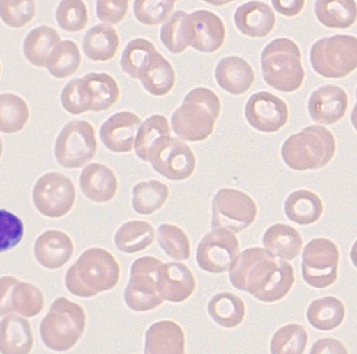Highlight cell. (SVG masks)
I'll list each match as a JSON object with an SVG mask.
<instances>
[{
	"instance_id": "6da1fadb",
	"label": "cell",
	"mask_w": 357,
	"mask_h": 354,
	"mask_svg": "<svg viewBox=\"0 0 357 354\" xmlns=\"http://www.w3.org/2000/svg\"><path fill=\"white\" fill-rule=\"evenodd\" d=\"M229 277L234 288L265 302L282 299L294 282L292 266L261 247H251L238 254L229 268Z\"/></svg>"
},
{
	"instance_id": "7a4b0ae2",
	"label": "cell",
	"mask_w": 357,
	"mask_h": 354,
	"mask_svg": "<svg viewBox=\"0 0 357 354\" xmlns=\"http://www.w3.org/2000/svg\"><path fill=\"white\" fill-rule=\"evenodd\" d=\"M119 273V263L111 253L101 248H91L68 270L65 283L72 294L91 297L116 286Z\"/></svg>"
},
{
	"instance_id": "3957f363",
	"label": "cell",
	"mask_w": 357,
	"mask_h": 354,
	"mask_svg": "<svg viewBox=\"0 0 357 354\" xmlns=\"http://www.w3.org/2000/svg\"><path fill=\"white\" fill-rule=\"evenodd\" d=\"M220 112V101L216 94L206 87H197L187 94L172 114L171 126L183 140L202 141L212 133Z\"/></svg>"
},
{
	"instance_id": "277c9868",
	"label": "cell",
	"mask_w": 357,
	"mask_h": 354,
	"mask_svg": "<svg viewBox=\"0 0 357 354\" xmlns=\"http://www.w3.org/2000/svg\"><path fill=\"white\" fill-rule=\"evenodd\" d=\"M335 148V138L328 129L312 125L289 136L282 146L281 155L290 168L304 171L326 165Z\"/></svg>"
},
{
	"instance_id": "5b68a950",
	"label": "cell",
	"mask_w": 357,
	"mask_h": 354,
	"mask_svg": "<svg viewBox=\"0 0 357 354\" xmlns=\"http://www.w3.org/2000/svg\"><path fill=\"white\" fill-rule=\"evenodd\" d=\"M261 64L264 80L276 90L289 93L301 86L305 73L293 40L281 38L270 42L262 51Z\"/></svg>"
},
{
	"instance_id": "8992f818",
	"label": "cell",
	"mask_w": 357,
	"mask_h": 354,
	"mask_svg": "<svg viewBox=\"0 0 357 354\" xmlns=\"http://www.w3.org/2000/svg\"><path fill=\"white\" fill-rule=\"evenodd\" d=\"M85 325L86 315L82 307L61 297L52 303L43 319L40 326V336L49 348L66 351L77 342Z\"/></svg>"
},
{
	"instance_id": "52a82bcc",
	"label": "cell",
	"mask_w": 357,
	"mask_h": 354,
	"mask_svg": "<svg viewBox=\"0 0 357 354\" xmlns=\"http://www.w3.org/2000/svg\"><path fill=\"white\" fill-rule=\"evenodd\" d=\"M313 69L325 78L345 77L357 66V40L354 36L336 34L316 41L310 52Z\"/></svg>"
},
{
	"instance_id": "ba28073f",
	"label": "cell",
	"mask_w": 357,
	"mask_h": 354,
	"mask_svg": "<svg viewBox=\"0 0 357 354\" xmlns=\"http://www.w3.org/2000/svg\"><path fill=\"white\" fill-rule=\"evenodd\" d=\"M97 142L93 126L85 120L67 123L55 142L58 163L66 168L82 167L95 156Z\"/></svg>"
},
{
	"instance_id": "9c48e42d",
	"label": "cell",
	"mask_w": 357,
	"mask_h": 354,
	"mask_svg": "<svg viewBox=\"0 0 357 354\" xmlns=\"http://www.w3.org/2000/svg\"><path fill=\"white\" fill-rule=\"evenodd\" d=\"M257 211L254 200L245 193L220 189L212 201L211 227L238 233L252 223Z\"/></svg>"
},
{
	"instance_id": "30bf717a",
	"label": "cell",
	"mask_w": 357,
	"mask_h": 354,
	"mask_svg": "<svg viewBox=\"0 0 357 354\" xmlns=\"http://www.w3.org/2000/svg\"><path fill=\"white\" fill-rule=\"evenodd\" d=\"M162 263L160 260L152 256H144L134 261L123 293L125 302L130 309L146 311L163 302L156 287L157 271Z\"/></svg>"
},
{
	"instance_id": "8fae6325",
	"label": "cell",
	"mask_w": 357,
	"mask_h": 354,
	"mask_svg": "<svg viewBox=\"0 0 357 354\" xmlns=\"http://www.w3.org/2000/svg\"><path fill=\"white\" fill-rule=\"evenodd\" d=\"M339 256L337 246L330 239L315 238L310 241L302 254L304 281L317 288L332 285L337 277Z\"/></svg>"
},
{
	"instance_id": "7c38bea8",
	"label": "cell",
	"mask_w": 357,
	"mask_h": 354,
	"mask_svg": "<svg viewBox=\"0 0 357 354\" xmlns=\"http://www.w3.org/2000/svg\"><path fill=\"white\" fill-rule=\"evenodd\" d=\"M149 161L158 173L172 181L188 178L196 165V158L190 147L170 135L159 139L153 145Z\"/></svg>"
},
{
	"instance_id": "4fadbf2b",
	"label": "cell",
	"mask_w": 357,
	"mask_h": 354,
	"mask_svg": "<svg viewBox=\"0 0 357 354\" xmlns=\"http://www.w3.org/2000/svg\"><path fill=\"white\" fill-rule=\"evenodd\" d=\"M33 200L42 214L59 218L66 214L75 202V186L72 181L61 173H47L35 184Z\"/></svg>"
},
{
	"instance_id": "5bb4252c",
	"label": "cell",
	"mask_w": 357,
	"mask_h": 354,
	"mask_svg": "<svg viewBox=\"0 0 357 354\" xmlns=\"http://www.w3.org/2000/svg\"><path fill=\"white\" fill-rule=\"evenodd\" d=\"M238 253V241L233 233L224 228H213L199 243L196 260L202 270L220 274L230 268Z\"/></svg>"
},
{
	"instance_id": "9a60e30c",
	"label": "cell",
	"mask_w": 357,
	"mask_h": 354,
	"mask_svg": "<svg viewBox=\"0 0 357 354\" xmlns=\"http://www.w3.org/2000/svg\"><path fill=\"white\" fill-rule=\"evenodd\" d=\"M245 116L254 128L273 133L287 123L289 111L286 103L281 98L268 91H259L248 100Z\"/></svg>"
},
{
	"instance_id": "2e32d148",
	"label": "cell",
	"mask_w": 357,
	"mask_h": 354,
	"mask_svg": "<svg viewBox=\"0 0 357 354\" xmlns=\"http://www.w3.org/2000/svg\"><path fill=\"white\" fill-rule=\"evenodd\" d=\"M157 290L161 298L172 302L188 299L195 288V280L189 268L183 263H162L158 268Z\"/></svg>"
},
{
	"instance_id": "e0dca14e",
	"label": "cell",
	"mask_w": 357,
	"mask_h": 354,
	"mask_svg": "<svg viewBox=\"0 0 357 354\" xmlns=\"http://www.w3.org/2000/svg\"><path fill=\"white\" fill-rule=\"evenodd\" d=\"M140 124V118L131 112L115 113L102 124L99 133L100 140L112 152H130Z\"/></svg>"
},
{
	"instance_id": "ac0fdd59",
	"label": "cell",
	"mask_w": 357,
	"mask_h": 354,
	"mask_svg": "<svg viewBox=\"0 0 357 354\" xmlns=\"http://www.w3.org/2000/svg\"><path fill=\"white\" fill-rule=\"evenodd\" d=\"M347 105L346 92L338 86L327 84L312 92L308 100L307 108L315 122L332 124L344 117Z\"/></svg>"
},
{
	"instance_id": "d6986e66",
	"label": "cell",
	"mask_w": 357,
	"mask_h": 354,
	"mask_svg": "<svg viewBox=\"0 0 357 354\" xmlns=\"http://www.w3.org/2000/svg\"><path fill=\"white\" fill-rule=\"evenodd\" d=\"M188 15L191 25L190 45L207 53L218 50L225 36V29L221 19L206 10H197Z\"/></svg>"
},
{
	"instance_id": "ffe728a7",
	"label": "cell",
	"mask_w": 357,
	"mask_h": 354,
	"mask_svg": "<svg viewBox=\"0 0 357 354\" xmlns=\"http://www.w3.org/2000/svg\"><path fill=\"white\" fill-rule=\"evenodd\" d=\"M234 19L240 32L252 38L266 36L275 24L271 8L259 1H248L238 6Z\"/></svg>"
},
{
	"instance_id": "44dd1931",
	"label": "cell",
	"mask_w": 357,
	"mask_h": 354,
	"mask_svg": "<svg viewBox=\"0 0 357 354\" xmlns=\"http://www.w3.org/2000/svg\"><path fill=\"white\" fill-rule=\"evenodd\" d=\"M79 185L86 198L96 202L103 203L115 196L118 180L114 172L107 166L92 163L82 170Z\"/></svg>"
},
{
	"instance_id": "7402d4cb",
	"label": "cell",
	"mask_w": 357,
	"mask_h": 354,
	"mask_svg": "<svg viewBox=\"0 0 357 354\" xmlns=\"http://www.w3.org/2000/svg\"><path fill=\"white\" fill-rule=\"evenodd\" d=\"M185 334L174 321L162 320L152 324L145 335L146 354H183Z\"/></svg>"
},
{
	"instance_id": "603a6c76",
	"label": "cell",
	"mask_w": 357,
	"mask_h": 354,
	"mask_svg": "<svg viewBox=\"0 0 357 354\" xmlns=\"http://www.w3.org/2000/svg\"><path fill=\"white\" fill-rule=\"evenodd\" d=\"M73 252L71 239L60 230L45 231L37 238L34 245L36 259L48 269L61 267L69 260Z\"/></svg>"
},
{
	"instance_id": "cb8c5ba5",
	"label": "cell",
	"mask_w": 357,
	"mask_h": 354,
	"mask_svg": "<svg viewBox=\"0 0 357 354\" xmlns=\"http://www.w3.org/2000/svg\"><path fill=\"white\" fill-rule=\"evenodd\" d=\"M215 76L220 87L234 95L247 91L255 80L251 66L238 56H229L220 60Z\"/></svg>"
},
{
	"instance_id": "d4e9b609",
	"label": "cell",
	"mask_w": 357,
	"mask_h": 354,
	"mask_svg": "<svg viewBox=\"0 0 357 354\" xmlns=\"http://www.w3.org/2000/svg\"><path fill=\"white\" fill-rule=\"evenodd\" d=\"M137 78L151 94L163 96L174 86L175 73L170 63L155 50L144 61Z\"/></svg>"
},
{
	"instance_id": "484cf974",
	"label": "cell",
	"mask_w": 357,
	"mask_h": 354,
	"mask_svg": "<svg viewBox=\"0 0 357 354\" xmlns=\"http://www.w3.org/2000/svg\"><path fill=\"white\" fill-rule=\"evenodd\" d=\"M31 326L27 320L10 314L0 322V352L4 354H26L33 346Z\"/></svg>"
},
{
	"instance_id": "4316f807",
	"label": "cell",
	"mask_w": 357,
	"mask_h": 354,
	"mask_svg": "<svg viewBox=\"0 0 357 354\" xmlns=\"http://www.w3.org/2000/svg\"><path fill=\"white\" fill-rule=\"evenodd\" d=\"M263 245L275 256L282 260L295 258L302 248L303 239L294 228L287 224L276 223L266 230Z\"/></svg>"
},
{
	"instance_id": "83f0119b",
	"label": "cell",
	"mask_w": 357,
	"mask_h": 354,
	"mask_svg": "<svg viewBox=\"0 0 357 354\" xmlns=\"http://www.w3.org/2000/svg\"><path fill=\"white\" fill-rule=\"evenodd\" d=\"M90 110H106L119 97V89L116 80L105 73H89L82 78Z\"/></svg>"
},
{
	"instance_id": "f1b7e54d",
	"label": "cell",
	"mask_w": 357,
	"mask_h": 354,
	"mask_svg": "<svg viewBox=\"0 0 357 354\" xmlns=\"http://www.w3.org/2000/svg\"><path fill=\"white\" fill-rule=\"evenodd\" d=\"M284 210L290 221L299 225H308L319 220L324 207L316 193L300 189L289 194L285 200Z\"/></svg>"
},
{
	"instance_id": "f546056e",
	"label": "cell",
	"mask_w": 357,
	"mask_h": 354,
	"mask_svg": "<svg viewBox=\"0 0 357 354\" xmlns=\"http://www.w3.org/2000/svg\"><path fill=\"white\" fill-rule=\"evenodd\" d=\"M119 43L116 30L107 24H100L92 27L86 33L82 48L90 59L107 61L114 57Z\"/></svg>"
},
{
	"instance_id": "4dcf8cb0",
	"label": "cell",
	"mask_w": 357,
	"mask_h": 354,
	"mask_svg": "<svg viewBox=\"0 0 357 354\" xmlns=\"http://www.w3.org/2000/svg\"><path fill=\"white\" fill-rule=\"evenodd\" d=\"M208 312L219 325L233 328L243 319L245 307L241 297L231 292H222L212 297L208 304Z\"/></svg>"
},
{
	"instance_id": "1f68e13d",
	"label": "cell",
	"mask_w": 357,
	"mask_h": 354,
	"mask_svg": "<svg viewBox=\"0 0 357 354\" xmlns=\"http://www.w3.org/2000/svg\"><path fill=\"white\" fill-rule=\"evenodd\" d=\"M155 231L147 221H129L116 231L114 242L118 249L126 253H134L144 250L153 242Z\"/></svg>"
},
{
	"instance_id": "d6a6232c",
	"label": "cell",
	"mask_w": 357,
	"mask_h": 354,
	"mask_svg": "<svg viewBox=\"0 0 357 354\" xmlns=\"http://www.w3.org/2000/svg\"><path fill=\"white\" fill-rule=\"evenodd\" d=\"M61 38L57 31L42 25L32 29L26 36L23 52L28 61L38 67H45L47 57Z\"/></svg>"
},
{
	"instance_id": "836d02e7",
	"label": "cell",
	"mask_w": 357,
	"mask_h": 354,
	"mask_svg": "<svg viewBox=\"0 0 357 354\" xmlns=\"http://www.w3.org/2000/svg\"><path fill=\"white\" fill-rule=\"evenodd\" d=\"M345 314L343 303L333 296H326L312 301L309 305L306 316L314 328L320 330H331L338 327Z\"/></svg>"
},
{
	"instance_id": "e575fe53",
	"label": "cell",
	"mask_w": 357,
	"mask_h": 354,
	"mask_svg": "<svg viewBox=\"0 0 357 354\" xmlns=\"http://www.w3.org/2000/svg\"><path fill=\"white\" fill-rule=\"evenodd\" d=\"M314 12L318 20L329 28L346 29L356 21V6L354 1H316Z\"/></svg>"
},
{
	"instance_id": "d590c367",
	"label": "cell",
	"mask_w": 357,
	"mask_h": 354,
	"mask_svg": "<svg viewBox=\"0 0 357 354\" xmlns=\"http://www.w3.org/2000/svg\"><path fill=\"white\" fill-rule=\"evenodd\" d=\"M169 196V188L164 183L151 179L137 184L132 189L134 210L149 215L162 207Z\"/></svg>"
},
{
	"instance_id": "8d00e7d4",
	"label": "cell",
	"mask_w": 357,
	"mask_h": 354,
	"mask_svg": "<svg viewBox=\"0 0 357 354\" xmlns=\"http://www.w3.org/2000/svg\"><path fill=\"white\" fill-rule=\"evenodd\" d=\"M160 36L163 45L172 53L183 52L191 40L189 15L181 10L174 12L162 26Z\"/></svg>"
},
{
	"instance_id": "74e56055",
	"label": "cell",
	"mask_w": 357,
	"mask_h": 354,
	"mask_svg": "<svg viewBox=\"0 0 357 354\" xmlns=\"http://www.w3.org/2000/svg\"><path fill=\"white\" fill-rule=\"evenodd\" d=\"M81 63V55L77 45L72 40H66L56 44L51 50L46 67L49 73L59 78L73 74Z\"/></svg>"
},
{
	"instance_id": "f35d334b",
	"label": "cell",
	"mask_w": 357,
	"mask_h": 354,
	"mask_svg": "<svg viewBox=\"0 0 357 354\" xmlns=\"http://www.w3.org/2000/svg\"><path fill=\"white\" fill-rule=\"evenodd\" d=\"M29 116L26 103L20 96L11 94H0V131L14 133L22 130Z\"/></svg>"
},
{
	"instance_id": "ab89813d",
	"label": "cell",
	"mask_w": 357,
	"mask_h": 354,
	"mask_svg": "<svg viewBox=\"0 0 357 354\" xmlns=\"http://www.w3.org/2000/svg\"><path fill=\"white\" fill-rule=\"evenodd\" d=\"M170 135L167 118L162 115H154L146 119L138 128L134 147L137 156L149 161V155L153 145L160 138Z\"/></svg>"
},
{
	"instance_id": "60d3db41",
	"label": "cell",
	"mask_w": 357,
	"mask_h": 354,
	"mask_svg": "<svg viewBox=\"0 0 357 354\" xmlns=\"http://www.w3.org/2000/svg\"><path fill=\"white\" fill-rule=\"evenodd\" d=\"M44 304L41 291L30 283L20 282L13 286L10 295L11 312L32 317L40 312Z\"/></svg>"
},
{
	"instance_id": "b9f144b4",
	"label": "cell",
	"mask_w": 357,
	"mask_h": 354,
	"mask_svg": "<svg viewBox=\"0 0 357 354\" xmlns=\"http://www.w3.org/2000/svg\"><path fill=\"white\" fill-rule=\"evenodd\" d=\"M307 334L298 324H289L276 331L270 344L272 354H301L305 350Z\"/></svg>"
},
{
	"instance_id": "7bdbcfd3",
	"label": "cell",
	"mask_w": 357,
	"mask_h": 354,
	"mask_svg": "<svg viewBox=\"0 0 357 354\" xmlns=\"http://www.w3.org/2000/svg\"><path fill=\"white\" fill-rule=\"evenodd\" d=\"M160 246L170 258L185 260L190 256V242L187 235L177 226L163 223L157 230Z\"/></svg>"
},
{
	"instance_id": "ee69618b",
	"label": "cell",
	"mask_w": 357,
	"mask_h": 354,
	"mask_svg": "<svg viewBox=\"0 0 357 354\" xmlns=\"http://www.w3.org/2000/svg\"><path fill=\"white\" fill-rule=\"evenodd\" d=\"M155 50L154 45L146 39L136 38L130 41L122 52L120 66L122 70L134 78L146 59Z\"/></svg>"
},
{
	"instance_id": "f6af8a7d",
	"label": "cell",
	"mask_w": 357,
	"mask_h": 354,
	"mask_svg": "<svg viewBox=\"0 0 357 354\" xmlns=\"http://www.w3.org/2000/svg\"><path fill=\"white\" fill-rule=\"evenodd\" d=\"M59 27L69 32L83 29L88 20L87 10L80 0H65L60 2L56 11Z\"/></svg>"
},
{
	"instance_id": "bcb514c9",
	"label": "cell",
	"mask_w": 357,
	"mask_h": 354,
	"mask_svg": "<svg viewBox=\"0 0 357 354\" xmlns=\"http://www.w3.org/2000/svg\"><path fill=\"white\" fill-rule=\"evenodd\" d=\"M175 1H135L134 14L142 24L155 25L162 23L168 17L174 6Z\"/></svg>"
},
{
	"instance_id": "7dc6e473",
	"label": "cell",
	"mask_w": 357,
	"mask_h": 354,
	"mask_svg": "<svg viewBox=\"0 0 357 354\" xmlns=\"http://www.w3.org/2000/svg\"><path fill=\"white\" fill-rule=\"evenodd\" d=\"M35 8V3L32 0H1L0 17L10 27H22L33 18Z\"/></svg>"
},
{
	"instance_id": "c3c4849f",
	"label": "cell",
	"mask_w": 357,
	"mask_h": 354,
	"mask_svg": "<svg viewBox=\"0 0 357 354\" xmlns=\"http://www.w3.org/2000/svg\"><path fill=\"white\" fill-rule=\"evenodd\" d=\"M61 101L65 110L73 115L90 110L82 78H75L67 83L61 91Z\"/></svg>"
},
{
	"instance_id": "681fc988",
	"label": "cell",
	"mask_w": 357,
	"mask_h": 354,
	"mask_svg": "<svg viewBox=\"0 0 357 354\" xmlns=\"http://www.w3.org/2000/svg\"><path fill=\"white\" fill-rule=\"evenodd\" d=\"M22 221L13 214L0 209V253L15 247L23 236Z\"/></svg>"
},
{
	"instance_id": "f907efd6",
	"label": "cell",
	"mask_w": 357,
	"mask_h": 354,
	"mask_svg": "<svg viewBox=\"0 0 357 354\" xmlns=\"http://www.w3.org/2000/svg\"><path fill=\"white\" fill-rule=\"evenodd\" d=\"M128 8V1H97L98 18L111 24H116L123 20Z\"/></svg>"
},
{
	"instance_id": "816d5d0a",
	"label": "cell",
	"mask_w": 357,
	"mask_h": 354,
	"mask_svg": "<svg viewBox=\"0 0 357 354\" xmlns=\"http://www.w3.org/2000/svg\"><path fill=\"white\" fill-rule=\"evenodd\" d=\"M311 354L338 353L346 354L347 351L344 344L337 339L324 338L317 341L310 351Z\"/></svg>"
},
{
	"instance_id": "f5cc1de1",
	"label": "cell",
	"mask_w": 357,
	"mask_h": 354,
	"mask_svg": "<svg viewBox=\"0 0 357 354\" xmlns=\"http://www.w3.org/2000/svg\"><path fill=\"white\" fill-rule=\"evenodd\" d=\"M18 281L13 276L0 278V316L11 312L10 295L13 286Z\"/></svg>"
},
{
	"instance_id": "db71d44e",
	"label": "cell",
	"mask_w": 357,
	"mask_h": 354,
	"mask_svg": "<svg viewBox=\"0 0 357 354\" xmlns=\"http://www.w3.org/2000/svg\"><path fill=\"white\" fill-rule=\"evenodd\" d=\"M275 10L286 16L298 14L304 6V1H271Z\"/></svg>"
},
{
	"instance_id": "11a10c76",
	"label": "cell",
	"mask_w": 357,
	"mask_h": 354,
	"mask_svg": "<svg viewBox=\"0 0 357 354\" xmlns=\"http://www.w3.org/2000/svg\"><path fill=\"white\" fill-rule=\"evenodd\" d=\"M2 152H3V143H2L1 139L0 138V158L1 156Z\"/></svg>"
},
{
	"instance_id": "9f6ffc18",
	"label": "cell",
	"mask_w": 357,
	"mask_h": 354,
	"mask_svg": "<svg viewBox=\"0 0 357 354\" xmlns=\"http://www.w3.org/2000/svg\"><path fill=\"white\" fill-rule=\"evenodd\" d=\"M0 73H1V66H0Z\"/></svg>"
}]
</instances>
